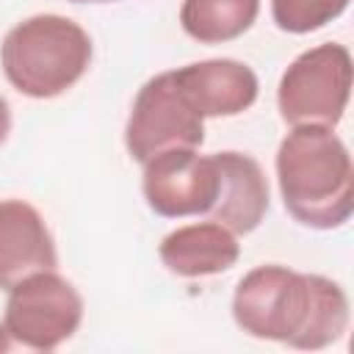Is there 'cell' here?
<instances>
[{"label": "cell", "mask_w": 354, "mask_h": 354, "mask_svg": "<svg viewBox=\"0 0 354 354\" xmlns=\"http://www.w3.org/2000/svg\"><path fill=\"white\" fill-rule=\"evenodd\" d=\"M232 318L249 337L318 351L343 337L348 299L329 277L266 263L246 271L235 285Z\"/></svg>", "instance_id": "obj_1"}, {"label": "cell", "mask_w": 354, "mask_h": 354, "mask_svg": "<svg viewBox=\"0 0 354 354\" xmlns=\"http://www.w3.org/2000/svg\"><path fill=\"white\" fill-rule=\"evenodd\" d=\"M351 53L346 44L326 41L296 55L279 77L277 108L285 124L335 127L351 97Z\"/></svg>", "instance_id": "obj_5"}, {"label": "cell", "mask_w": 354, "mask_h": 354, "mask_svg": "<svg viewBox=\"0 0 354 354\" xmlns=\"http://www.w3.org/2000/svg\"><path fill=\"white\" fill-rule=\"evenodd\" d=\"M141 166V191L149 210L158 216H207L216 205L221 174L213 155H199V149L191 147H174L152 155Z\"/></svg>", "instance_id": "obj_7"}, {"label": "cell", "mask_w": 354, "mask_h": 354, "mask_svg": "<svg viewBox=\"0 0 354 354\" xmlns=\"http://www.w3.org/2000/svg\"><path fill=\"white\" fill-rule=\"evenodd\" d=\"M213 158L218 163L221 188L207 216L232 230L235 235L254 232L263 224L271 205V191L263 166L252 155L235 149L213 152Z\"/></svg>", "instance_id": "obj_10"}, {"label": "cell", "mask_w": 354, "mask_h": 354, "mask_svg": "<svg viewBox=\"0 0 354 354\" xmlns=\"http://www.w3.org/2000/svg\"><path fill=\"white\" fill-rule=\"evenodd\" d=\"M94 44L86 28L61 14H33L17 22L0 44L6 80L30 100L69 91L91 66Z\"/></svg>", "instance_id": "obj_3"}, {"label": "cell", "mask_w": 354, "mask_h": 354, "mask_svg": "<svg viewBox=\"0 0 354 354\" xmlns=\"http://www.w3.org/2000/svg\"><path fill=\"white\" fill-rule=\"evenodd\" d=\"M158 257L171 274L196 279L230 271L241 257V243L232 230L210 218L171 230L160 241Z\"/></svg>", "instance_id": "obj_11"}, {"label": "cell", "mask_w": 354, "mask_h": 354, "mask_svg": "<svg viewBox=\"0 0 354 354\" xmlns=\"http://www.w3.org/2000/svg\"><path fill=\"white\" fill-rule=\"evenodd\" d=\"M83 321V296L58 271H36L8 288L0 351L47 354L64 346Z\"/></svg>", "instance_id": "obj_4"}, {"label": "cell", "mask_w": 354, "mask_h": 354, "mask_svg": "<svg viewBox=\"0 0 354 354\" xmlns=\"http://www.w3.org/2000/svg\"><path fill=\"white\" fill-rule=\"evenodd\" d=\"M205 141V119L180 91L171 69L149 77L133 105L124 124V147L136 163H147L152 155L174 147L199 149Z\"/></svg>", "instance_id": "obj_6"}, {"label": "cell", "mask_w": 354, "mask_h": 354, "mask_svg": "<svg viewBox=\"0 0 354 354\" xmlns=\"http://www.w3.org/2000/svg\"><path fill=\"white\" fill-rule=\"evenodd\" d=\"M8 133H11V105H8V100L0 94V144L8 138Z\"/></svg>", "instance_id": "obj_14"}, {"label": "cell", "mask_w": 354, "mask_h": 354, "mask_svg": "<svg viewBox=\"0 0 354 354\" xmlns=\"http://www.w3.org/2000/svg\"><path fill=\"white\" fill-rule=\"evenodd\" d=\"M180 91L202 119L238 116L249 111L260 94L254 69L235 58H207L171 69Z\"/></svg>", "instance_id": "obj_9"}, {"label": "cell", "mask_w": 354, "mask_h": 354, "mask_svg": "<svg viewBox=\"0 0 354 354\" xmlns=\"http://www.w3.org/2000/svg\"><path fill=\"white\" fill-rule=\"evenodd\" d=\"M58 249L44 216L25 199H0V288L8 290L36 271H55Z\"/></svg>", "instance_id": "obj_8"}, {"label": "cell", "mask_w": 354, "mask_h": 354, "mask_svg": "<svg viewBox=\"0 0 354 354\" xmlns=\"http://www.w3.org/2000/svg\"><path fill=\"white\" fill-rule=\"evenodd\" d=\"M260 14V0H183L180 25L199 44H224L243 36Z\"/></svg>", "instance_id": "obj_12"}, {"label": "cell", "mask_w": 354, "mask_h": 354, "mask_svg": "<svg viewBox=\"0 0 354 354\" xmlns=\"http://www.w3.org/2000/svg\"><path fill=\"white\" fill-rule=\"evenodd\" d=\"M277 185L293 221L337 230L354 210V166L348 147L324 124H293L277 149Z\"/></svg>", "instance_id": "obj_2"}, {"label": "cell", "mask_w": 354, "mask_h": 354, "mask_svg": "<svg viewBox=\"0 0 354 354\" xmlns=\"http://www.w3.org/2000/svg\"><path fill=\"white\" fill-rule=\"evenodd\" d=\"M69 3H119V0H69Z\"/></svg>", "instance_id": "obj_15"}, {"label": "cell", "mask_w": 354, "mask_h": 354, "mask_svg": "<svg viewBox=\"0 0 354 354\" xmlns=\"http://www.w3.org/2000/svg\"><path fill=\"white\" fill-rule=\"evenodd\" d=\"M351 0H271V19L279 30L301 36L337 19Z\"/></svg>", "instance_id": "obj_13"}]
</instances>
